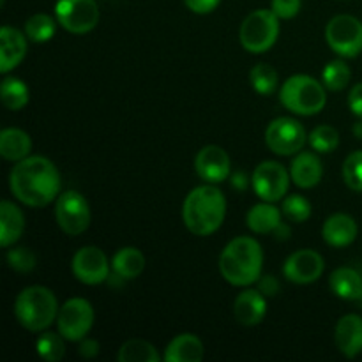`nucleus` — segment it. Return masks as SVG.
Masks as SVG:
<instances>
[{"label":"nucleus","mask_w":362,"mask_h":362,"mask_svg":"<svg viewBox=\"0 0 362 362\" xmlns=\"http://www.w3.org/2000/svg\"><path fill=\"white\" fill-rule=\"evenodd\" d=\"M9 187L14 198L27 207H45L60 191L59 170L42 156H28L13 166Z\"/></svg>","instance_id":"f257e3e1"},{"label":"nucleus","mask_w":362,"mask_h":362,"mask_svg":"<svg viewBox=\"0 0 362 362\" xmlns=\"http://www.w3.org/2000/svg\"><path fill=\"white\" fill-rule=\"evenodd\" d=\"M226 216V198L212 184L198 186L186 197L182 205V219L191 233L200 237L218 232Z\"/></svg>","instance_id":"f03ea898"},{"label":"nucleus","mask_w":362,"mask_h":362,"mask_svg":"<svg viewBox=\"0 0 362 362\" xmlns=\"http://www.w3.org/2000/svg\"><path fill=\"white\" fill-rule=\"evenodd\" d=\"M264 251L253 237L230 240L219 257L221 276L233 286H250L262 276Z\"/></svg>","instance_id":"7ed1b4c3"},{"label":"nucleus","mask_w":362,"mask_h":362,"mask_svg":"<svg viewBox=\"0 0 362 362\" xmlns=\"http://www.w3.org/2000/svg\"><path fill=\"white\" fill-rule=\"evenodd\" d=\"M59 303L55 293L46 286H28L14 303V315L21 327L32 332H41L48 329L59 317Z\"/></svg>","instance_id":"20e7f679"},{"label":"nucleus","mask_w":362,"mask_h":362,"mask_svg":"<svg viewBox=\"0 0 362 362\" xmlns=\"http://www.w3.org/2000/svg\"><path fill=\"white\" fill-rule=\"evenodd\" d=\"M279 101L286 110L297 115H317L327 103L325 85L308 74H293L283 83L279 90Z\"/></svg>","instance_id":"39448f33"},{"label":"nucleus","mask_w":362,"mask_h":362,"mask_svg":"<svg viewBox=\"0 0 362 362\" xmlns=\"http://www.w3.org/2000/svg\"><path fill=\"white\" fill-rule=\"evenodd\" d=\"M279 35V18L274 11L260 9L246 16L240 25V45L250 53H265L274 46Z\"/></svg>","instance_id":"423d86ee"},{"label":"nucleus","mask_w":362,"mask_h":362,"mask_svg":"<svg viewBox=\"0 0 362 362\" xmlns=\"http://www.w3.org/2000/svg\"><path fill=\"white\" fill-rule=\"evenodd\" d=\"M325 39L332 52L354 59L362 52V21L350 14H338L325 27Z\"/></svg>","instance_id":"0eeeda50"},{"label":"nucleus","mask_w":362,"mask_h":362,"mask_svg":"<svg viewBox=\"0 0 362 362\" xmlns=\"http://www.w3.org/2000/svg\"><path fill=\"white\" fill-rule=\"evenodd\" d=\"M94 324V310L90 303L80 297H74L60 306L57 317V329L67 341H81L87 338Z\"/></svg>","instance_id":"6e6552de"},{"label":"nucleus","mask_w":362,"mask_h":362,"mask_svg":"<svg viewBox=\"0 0 362 362\" xmlns=\"http://www.w3.org/2000/svg\"><path fill=\"white\" fill-rule=\"evenodd\" d=\"M306 140L308 134L303 124L290 117L274 119L265 129V144L278 156L297 154L303 151Z\"/></svg>","instance_id":"1a4fd4ad"},{"label":"nucleus","mask_w":362,"mask_h":362,"mask_svg":"<svg viewBox=\"0 0 362 362\" xmlns=\"http://www.w3.org/2000/svg\"><path fill=\"white\" fill-rule=\"evenodd\" d=\"M55 16L71 34H87L99 23V7L95 0H57Z\"/></svg>","instance_id":"9d476101"},{"label":"nucleus","mask_w":362,"mask_h":362,"mask_svg":"<svg viewBox=\"0 0 362 362\" xmlns=\"http://www.w3.org/2000/svg\"><path fill=\"white\" fill-rule=\"evenodd\" d=\"M55 219L64 233L76 237L90 225V207L78 191H66L57 198Z\"/></svg>","instance_id":"9b49d317"},{"label":"nucleus","mask_w":362,"mask_h":362,"mask_svg":"<svg viewBox=\"0 0 362 362\" xmlns=\"http://www.w3.org/2000/svg\"><path fill=\"white\" fill-rule=\"evenodd\" d=\"M290 179L286 168L278 161H264L255 168L251 182H253L255 193L264 202L283 200L290 186Z\"/></svg>","instance_id":"f8f14e48"},{"label":"nucleus","mask_w":362,"mask_h":362,"mask_svg":"<svg viewBox=\"0 0 362 362\" xmlns=\"http://www.w3.org/2000/svg\"><path fill=\"white\" fill-rule=\"evenodd\" d=\"M110 262L103 250L95 246H85L73 257V274L83 285H99L110 278Z\"/></svg>","instance_id":"ddd939ff"},{"label":"nucleus","mask_w":362,"mask_h":362,"mask_svg":"<svg viewBox=\"0 0 362 362\" xmlns=\"http://www.w3.org/2000/svg\"><path fill=\"white\" fill-rule=\"evenodd\" d=\"M325 262L320 253L313 250H299L286 258L283 265V274L290 283L296 285H310L320 279L324 274Z\"/></svg>","instance_id":"4468645a"},{"label":"nucleus","mask_w":362,"mask_h":362,"mask_svg":"<svg viewBox=\"0 0 362 362\" xmlns=\"http://www.w3.org/2000/svg\"><path fill=\"white\" fill-rule=\"evenodd\" d=\"M194 170L205 182L219 184L228 179L230 158L225 148L218 145H207L194 158Z\"/></svg>","instance_id":"2eb2a0df"},{"label":"nucleus","mask_w":362,"mask_h":362,"mask_svg":"<svg viewBox=\"0 0 362 362\" xmlns=\"http://www.w3.org/2000/svg\"><path fill=\"white\" fill-rule=\"evenodd\" d=\"M334 341L339 352L349 359H354L362 352V317L345 315L336 324Z\"/></svg>","instance_id":"dca6fc26"},{"label":"nucleus","mask_w":362,"mask_h":362,"mask_svg":"<svg viewBox=\"0 0 362 362\" xmlns=\"http://www.w3.org/2000/svg\"><path fill=\"white\" fill-rule=\"evenodd\" d=\"M0 45V73L6 74L20 66L27 55V35L13 27H2Z\"/></svg>","instance_id":"f3484780"},{"label":"nucleus","mask_w":362,"mask_h":362,"mask_svg":"<svg viewBox=\"0 0 362 362\" xmlns=\"http://www.w3.org/2000/svg\"><path fill=\"white\" fill-rule=\"evenodd\" d=\"M233 313L239 324L246 327L258 325L267 313V300L260 290H244L237 296L233 304Z\"/></svg>","instance_id":"a211bd4d"},{"label":"nucleus","mask_w":362,"mask_h":362,"mask_svg":"<svg viewBox=\"0 0 362 362\" xmlns=\"http://www.w3.org/2000/svg\"><path fill=\"white\" fill-rule=\"evenodd\" d=\"M322 175H324V166H322L320 158L313 152H299L292 161L290 177L300 189H310L317 186L322 180Z\"/></svg>","instance_id":"6ab92c4d"},{"label":"nucleus","mask_w":362,"mask_h":362,"mask_svg":"<svg viewBox=\"0 0 362 362\" xmlns=\"http://www.w3.org/2000/svg\"><path fill=\"white\" fill-rule=\"evenodd\" d=\"M357 223L349 214H332L322 226V237L332 247H346L357 239Z\"/></svg>","instance_id":"aec40b11"},{"label":"nucleus","mask_w":362,"mask_h":362,"mask_svg":"<svg viewBox=\"0 0 362 362\" xmlns=\"http://www.w3.org/2000/svg\"><path fill=\"white\" fill-rule=\"evenodd\" d=\"M166 362H200L204 359V343L194 334H180L166 346Z\"/></svg>","instance_id":"412c9836"},{"label":"nucleus","mask_w":362,"mask_h":362,"mask_svg":"<svg viewBox=\"0 0 362 362\" xmlns=\"http://www.w3.org/2000/svg\"><path fill=\"white\" fill-rule=\"evenodd\" d=\"M25 230L23 212L13 202L4 200L0 204V244L2 247H9L16 243Z\"/></svg>","instance_id":"4be33fe9"},{"label":"nucleus","mask_w":362,"mask_h":362,"mask_svg":"<svg viewBox=\"0 0 362 362\" xmlns=\"http://www.w3.org/2000/svg\"><path fill=\"white\" fill-rule=\"evenodd\" d=\"M329 286L332 293L343 300L362 299V278L352 267H339L329 278Z\"/></svg>","instance_id":"5701e85b"},{"label":"nucleus","mask_w":362,"mask_h":362,"mask_svg":"<svg viewBox=\"0 0 362 362\" xmlns=\"http://www.w3.org/2000/svg\"><path fill=\"white\" fill-rule=\"evenodd\" d=\"M32 151V140L28 133L18 127H7L0 133V156L7 161L18 163L28 158Z\"/></svg>","instance_id":"b1692460"},{"label":"nucleus","mask_w":362,"mask_h":362,"mask_svg":"<svg viewBox=\"0 0 362 362\" xmlns=\"http://www.w3.org/2000/svg\"><path fill=\"white\" fill-rule=\"evenodd\" d=\"M246 223L247 228L253 233L265 235V233L276 232V228L281 225V211L278 207H274L271 202L253 205L250 209V212H247Z\"/></svg>","instance_id":"393cba45"},{"label":"nucleus","mask_w":362,"mask_h":362,"mask_svg":"<svg viewBox=\"0 0 362 362\" xmlns=\"http://www.w3.org/2000/svg\"><path fill=\"white\" fill-rule=\"evenodd\" d=\"M113 274L120 279H134L144 272L145 257L136 247H120L112 258Z\"/></svg>","instance_id":"a878e982"},{"label":"nucleus","mask_w":362,"mask_h":362,"mask_svg":"<svg viewBox=\"0 0 362 362\" xmlns=\"http://www.w3.org/2000/svg\"><path fill=\"white\" fill-rule=\"evenodd\" d=\"M0 98H2L4 106L7 110H13V112H18V110L25 108L30 99V90H28L27 83L20 80V78L7 76L2 80V85H0Z\"/></svg>","instance_id":"bb28decb"},{"label":"nucleus","mask_w":362,"mask_h":362,"mask_svg":"<svg viewBox=\"0 0 362 362\" xmlns=\"http://www.w3.org/2000/svg\"><path fill=\"white\" fill-rule=\"evenodd\" d=\"M120 362H159V354L154 346L144 339H129L119 350Z\"/></svg>","instance_id":"cd10ccee"},{"label":"nucleus","mask_w":362,"mask_h":362,"mask_svg":"<svg viewBox=\"0 0 362 362\" xmlns=\"http://www.w3.org/2000/svg\"><path fill=\"white\" fill-rule=\"evenodd\" d=\"M57 23L49 14H34L25 21V35L32 42H48L55 35Z\"/></svg>","instance_id":"c85d7f7f"},{"label":"nucleus","mask_w":362,"mask_h":362,"mask_svg":"<svg viewBox=\"0 0 362 362\" xmlns=\"http://www.w3.org/2000/svg\"><path fill=\"white\" fill-rule=\"evenodd\" d=\"M278 73L269 64H257L253 69L250 71V81L251 87L258 92L260 95H272L278 88Z\"/></svg>","instance_id":"c756f323"},{"label":"nucleus","mask_w":362,"mask_h":362,"mask_svg":"<svg viewBox=\"0 0 362 362\" xmlns=\"http://www.w3.org/2000/svg\"><path fill=\"white\" fill-rule=\"evenodd\" d=\"M350 76H352V71H350L349 64L343 60H332L322 71V83L325 85L327 90L338 92L349 85Z\"/></svg>","instance_id":"7c9ffc66"},{"label":"nucleus","mask_w":362,"mask_h":362,"mask_svg":"<svg viewBox=\"0 0 362 362\" xmlns=\"http://www.w3.org/2000/svg\"><path fill=\"white\" fill-rule=\"evenodd\" d=\"M64 336L57 332H45L37 338L35 349L41 359L48 362H59L66 354V345H64Z\"/></svg>","instance_id":"2f4dec72"},{"label":"nucleus","mask_w":362,"mask_h":362,"mask_svg":"<svg viewBox=\"0 0 362 362\" xmlns=\"http://www.w3.org/2000/svg\"><path fill=\"white\" fill-rule=\"evenodd\" d=\"M308 140H310L313 151L320 152V154H331L338 148L339 134L332 126H318L311 131Z\"/></svg>","instance_id":"473e14b6"},{"label":"nucleus","mask_w":362,"mask_h":362,"mask_svg":"<svg viewBox=\"0 0 362 362\" xmlns=\"http://www.w3.org/2000/svg\"><path fill=\"white\" fill-rule=\"evenodd\" d=\"M343 179L356 193H362V151L352 152L343 163Z\"/></svg>","instance_id":"72a5a7b5"},{"label":"nucleus","mask_w":362,"mask_h":362,"mask_svg":"<svg viewBox=\"0 0 362 362\" xmlns=\"http://www.w3.org/2000/svg\"><path fill=\"white\" fill-rule=\"evenodd\" d=\"M283 214L296 223H304L311 216V204L300 194H290L283 200Z\"/></svg>","instance_id":"f704fd0d"},{"label":"nucleus","mask_w":362,"mask_h":362,"mask_svg":"<svg viewBox=\"0 0 362 362\" xmlns=\"http://www.w3.org/2000/svg\"><path fill=\"white\" fill-rule=\"evenodd\" d=\"M7 264L16 272H30L35 269V255L28 247H14L7 251Z\"/></svg>","instance_id":"c9c22d12"},{"label":"nucleus","mask_w":362,"mask_h":362,"mask_svg":"<svg viewBox=\"0 0 362 362\" xmlns=\"http://www.w3.org/2000/svg\"><path fill=\"white\" fill-rule=\"evenodd\" d=\"M303 0H272V11L279 20H292L299 14Z\"/></svg>","instance_id":"e433bc0d"},{"label":"nucleus","mask_w":362,"mask_h":362,"mask_svg":"<svg viewBox=\"0 0 362 362\" xmlns=\"http://www.w3.org/2000/svg\"><path fill=\"white\" fill-rule=\"evenodd\" d=\"M221 0H184V4L187 6V9L193 11L197 14H209L219 6Z\"/></svg>","instance_id":"4c0bfd02"},{"label":"nucleus","mask_w":362,"mask_h":362,"mask_svg":"<svg viewBox=\"0 0 362 362\" xmlns=\"http://www.w3.org/2000/svg\"><path fill=\"white\" fill-rule=\"evenodd\" d=\"M349 108L356 117L362 119V83H357L349 94Z\"/></svg>","instance_id":"58836bf2"},{"label":"nucleus","mask_w":362,"mask_h":362,"mask_svg":"<svg viewBox=\"0 0 362 362\" xmlns=\"http://www.w3.org/2000/svg\"><path fill=\"white\" fill-rule=\"evenodd\" d=\"M78 352H80V356L85 357V359H94V357L99 354V343L95 341V339L83 338L81 339Z\"/></svg>","instance_id":"ea45409f"},{"label":"nucleus","mask_w":362,"mask_h":362,"mask_svg":"<svg viewBox=\"0 0 362 362\" xmlns=\"http://www.w3.org/2000/svg\"><path fill=\"white\" fill-rule=\"evenodd\" d=\"M278 281H276L274 276H265L264 279L260 281V292L267 293V296H274L278 292Z\"/></svg>","instance_id":"a19ab883"},{"label":"nucleus","mask_w":362,"mask_h":362,"mask_svg":"<svg viewBox=\"0 0 362 362\" xmlns=\"http://www.w3.org/2000/svg\"><path fill=\"white\" fill-rule=\"evenodd\" d=\"M354 133H356L357 138H362V122H357L356 126H354Z\"/></svg>","instance_id":"79ce46f5"}]
</instances>
